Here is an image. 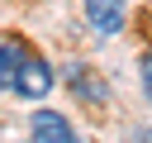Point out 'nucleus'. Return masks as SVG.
Returning a JSON list of instances; mask_svg holds the SVG:
<instances>
[{"label": "nucleus", "instance_id": "423d86ee", "mask_svg": "<svg viewBox=\"0 0 152 143\" xmlns=\"http://www.w3.org/2000/svg\"><path fill=\"white\" fill-rule=\"evenodd\" d=\"M138 76H142V95L152 100V52H142V62H138Z\"/></svg>", "mask_w": 152, "mask_h": 143}, {"label": "nucleus", "instance_id": "f03ea898", "mask_svg": "<svg viewBox=\"0 0 152 143\" xmlns=\"http://www.w3.org/2000/svg\"><path fill=\"white\" fill-rule=\"evenodd\" d=\"M28 143H86V138L71 129L66 114H57V110H33V119H28Z\"/></svg>", "mask_w": 152, "mask_h": 143}, {"label": "nucleus", "instance_id": "7ed1b4c3", "mask_svg": "<svg viewBox=\"0 0 152 143\" xmlns=\"http://www.w3.org/2000/svg\"><path fill=\"white\" fill-rule=\"evenodd\" d=\"M81 5H86V19H90L95 33H119L124 29V14H128L124 0H81Z\"/></svg>", "mask_w": 152, "mask_h": 143}, {"label": "nucleus", "instance_id": "39448f33", "mask_svg": "<svg viewBox=\"0 0 152 143\" xmlns=\"http://www.w3.org/2000/svg\"><path fill=\"white\" fill-rule=\"evenodd\" d=\"M24 57H28V43H19V38H5V43H0V91L14 95V81H19Z\"/></svg>", "mask_w": 152, "mask_h": 143}, {"label": "nucleus", "instance_id": "0eeeda50", "mask_svg": "<svg viewBox=\"0 0 152 143\" xmlns=\"http://www.w3.org/2000/svg\"><path fill=\"white\" fill-rule=\"evenodd\" d=\"M128 143H152V124H147V129H142V133H133V138H128Z\"/></svg>", "mask_w": 152, "mask_h": 143}, {"label": "nucleus", "instance_id": "f257e3e1", "mask_svg": "<svg viewBox=\"0 0 152 143\" xmlns=\"http://www.w3.org/2000/svg\"><path fill=\"white\" fill-rule=\"evenodd\" d=\"M52 81H57V72L48 67V57L28 48V57L19 67V81H14V95L19 100H43V95H52Z\"/></svg>", "mask_w": 152, "mask_h": 143}, {"label": "nucleus", "instance_id": "20e7f679", "mask_svg": "<svg viewBox=\"0 0 152 143\" xmlns=\"http://www.w3.org/2000/svg\"><path fill=\"white\" fill-rule=\"evenodd\" d=\"M62 76L76 86V95H81V100H90V105H104V100H109V86H104V76H95L90 67L71 62V67H62Z\"/></svg>", "mask_w": 152, "mask_h": 143}]
</instances>
